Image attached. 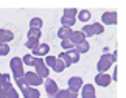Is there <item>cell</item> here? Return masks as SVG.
I'll return each mask as SVG.
<instances>
[{"instance_id": "6da1fadb", "label": "cell", "mask_w": 126, "mask_h": 98, "mask_svg": "<svg viewBox=\"0 0 126 98\" xmlns=\"http://www.w3.org/2000/svg\"><path fill=\"white\" fill-rule=\"evenodd\" d=\"M22 62H25L27 65H34L36 67V73L39 75L41 78H48V67L45 65V62H44L41 58H36L33 55H25L23 56Z\"/></svg>"}, {"instance_id": "7a4b0ae2", "label": "cell", "mask_w": 126, "mask_h": 98, "mask_svg": "<svg viewBox=\"0 0 126 98\" xmlns=\"http://www.w3.org/2000/svg\"><path fill=\"white\" fill-rule=\"evenodd\" d=\"M0 98H19L17 90L9 82V76L0 73Z\"/></svg>"}, {"instance_id": "3957f363", "label": "cell", "mask_w": 126, "mask_h": 98, "mask_svg": "<svg viewBox=\"0 0 126 98\" xmlns=\"http://www.w3.org/2000/svg\"><path fill=\"white\" fill-rule=\"evenodd\" d=\"M117 55H118V51L115 50L112 55H103L100 58V61H98V64H96V70H98V73H104L106 70H109V67L114 64L115 61H117Z\"/></svg>"}, {"instance_id": "277c9868", "label": "cell", "mask_w": 126, "mask_h": 98, "mask_svg": "<svg viewBox=\"0 0 126 98\" xmlns=\"http://www.w3.org/2000/svg\"><path fill=\"white\" fill-rule=\"evenodd\" d=\"M16 84L20 87L22 94L25 98H41V92L36 89V87H31L27 84L25 78H19V80H16Z\"/></svg>"}, {"instance_id": "5b68a950", "label": "cell", "mask_w": 126, "mask_h": 98, "mask_svg": "<svg viewBox=\"0 0 126 98\" xmlns=\"http://www.w3.org/2000/svg\"><path fill=\"white\" fill-rule=\"evenodd\" d=\"M58 59H61L62 62H64L65 67H70V65H73V64H76V62L79 61V55H78L75 50H69V51L59 53Z\"/></svg>"}, {"instance_id": "8992f818", "label": "cell", "mask_w": 126, "mask_h": 98, "mask_svg": "<svg viewBox=\"0 0 126 98\" xmlns=\"http://www.w3.org/2000/svg\"><path fill=\"white\" fill-rule=\"evenodd\" d=\"M9 67H11V72H13L14 80L23 78L25 72H23V62H22L20 58H13V59L9 61Z\"/></svg>"}, {"instance_id": "52a82bcc", "label": "cell", "mask_w": 126, "mask_h": 98, "mask_svg": "<svg viewBox=\"0 0 126 98\" xmlns=\"http://www.w3.org/2000/svg\"><path fill=\"white\" fill-rule=\"evenodd\" d=\"M78 11L75 8H67L64 9V14H62V19H61V23L64 28H70L72 25H75V17Z\"/></svg>"}, {"instance_id": "ba28073f", "label": "cell", "mask_w": 126, "mask_h": 98, "mask_svg": "<svg viewBox=\"0 0 126 98\" xmlns=\"http://www.w3.org/2000/svg\"><path fill=\"white\" fill-rule=\"evenodd\" d=\"M104 31V27L101 25V23H90V25H84L83 30H81V33L84 34V36H95V34H101Z\"/></svg>"}, {"instance_id": "9c48e42d", "label": "cell", "mask_w": 126, "mask_h": 98, "mask_svg": "<svg viewBox=\"0 0 126 98\" xmlns=\"http://www.w3.org/2000/svg\"><path fill=\"white\" fill-rule=\"evenodd\" d=\"M45 92H47V95L50 98H56V94L59 92V89H58L55 80H51V78H45Z\"/></svg>"}, {"instance_id": "30bf717a", "label": "cell", "mask_w": 126, "mask_h": 98, "mask_svg": "<svg viewBox=\"0 0 126 98\" xmlns=\"http://www.w3.org/2000/svg\"><path fill=\"white\" fill-rule=\"evenodd\" d=\"M23 78H25L28 86H41L42 84V78L37 75L36 72H25Z\"/></svg>"}, {"instance_id": "8fae6325", "label": "cell", "mask_w": 126, "mask_h": 98, "mask_svg": "<svg viewBox=\"0 0 126 98\" xmlns=\"http://www.w3.org/2000/svg\"><path fill=\"white\" fill-rule=\"evenodd\" d=\"M83 78L81 76H72L70 80H69V90L70 92H73V94H78L79 89L83 87Z\"/></svg>"}, {"instance_id": "7c38bea8", "label": "cell", "mask_w": 126, "mask_h": 98, "mask_svg": "<svg viewBox=\"0 0 126 98\" xmlns=\"http://www.w3.org/2000/svg\"><path fill=\"white\" fill-rule=\"evenodd\" d=\"M101 22L106 25H115L117 23V13L115 11H106L101 16Z\"/></svg>"}, {"instance_id": "4fadbf2b", "label": "cell", "mask_w": 126, "mask_h": 98, "mask_svg": "<svg viewBox=\"0 0 126 98\" xmlns=\"http://www.w3.org/2000/svg\"><path fill=\"white\" fill-rule=\"evenodd\" d=\"M110 76L108 75V73H98V75L95 76V82L98 86H101V87H108L109 84H110Z\"/></svg>"}, {"instance_id": "5bb4252c", "label": "cell", "mask_w": 126, "mask_h": 98, "mask_svg": "<svg viewBox=\"0 0 126 98\" xmlns=\"http://www.w3.org/2000/svg\"><path fill=\"white\" fill-rule=\"evenodd\" d=\"M69 41L76 47V45H79V44H83V42L86 41V36H84L81 31H75V33H72V36H70Z\"/></svg>"}, {"instance_id": "9a60e30c", "label": "cell", "mask_w": 126, "mask_h": 98, "mask_svg": "<svg viewBox=\"0 0 126 98\" xmlns=\"http://www.w3.org/2000/svg\"><path fill=\"white\" fill-rule=\"evenodd\" d=\"M83 98H96L95 97V89L92 84H83Z\"/></svg>"}, {"instance_id": "2e32d148", "label": "cell", "mask_w": 126, "mask_h": 98, "mask_svg": "<svg viewBox=\"0 0 126 98\" xmlns=\"http://www.w3.org/2000/svg\"><path fill=\"white\" fill-rule=\"evenodd\" d=\"M48 51H50V47H48L47 44H41L37 48L33 50V56L39 58V56H44V55H48Z\"/></svg>"}, {"instance_id": "e0dca14e", "label": "cell", "mask_w": 126, "mask_h": 98, "mask_svg": "<svg viewBox=\"0 0 126 98\" xmlns=\"http://www.w3.org/2000/svg\"><path fill=\"white\" fill-rule=\"evenodd\" d=\"M13 37H14L13 31L5 30V28H2V30H0V42H2V44H6V42H9V41H13Z\"/></svg>"}, {"instance_id": "ac0fdd59", "label": "cell", "mask_w": 126, "mask_h": 98, "mask_svg": "<svg viewBox=\"0 0 126 98\" xmlns=\"http://www.w3.org/2000/svg\"><path fill=\"white\" fill-rule=\"evenodd\" d=\"M72 33H73V31H72L70 28H64V27H61V28H59V31H58V36H59L61 41H65V39H70Z\"/></svg>"}, {"instance_id": "d6986e66", "label": "cell", "mask_w": 126, "mask_h": 98, "mask_svg": "<svg viewBox=\"0 0 126 98\" xmlns=\"http://www.w3.org/2000/svg\"><path fill=\"white\" fill-rule=\"evenodd\" d=\"M56 98H78V94H73L69 89L67 90H59L56 94Z\"/></svg>"}, {"instance_id": "ffe728a7", "label": "cell", "mask_w": 126, "mask_h": 98, "mask_svg": "<svg viewBox=\"0 0 126 98\" xmlns=\"http://www.w3.org/2000/svg\"><path fill=\"white\" fill-rule=\"evenodd\" d=\"M89 48H90L89 42H87V41H84L83 44H79V45H76V47L73 48V50H75L76 53H78V55H81V53H87V51H89Z\"/></svg>"}, {"instance_id": "44dd1931", "label": "cell", "mask_w": 126, "mask_h": 98, "mask_svg": "<svg viewBox=\"0 0 126 98\" xmlns=\"http://www.w3.org/2000/svg\"><path fill=\"white\" fill-rule=\"evenodd\" d=\"M42 33L41 30H36V28H30L28 30V39H41Z\"/></svg>"}, {"instance_id": "7402d4cb", "label": "cell", "mask_w": 126, "mask_h": 98, "mask_svg": "<svg viewBox=\"0 0 126 98\" xmlns=\"http://www.w3.org/2000/svg\"><path fill=\"white\" fill-rule=\"evenodd\" d=\"M42 27V19L39 17H33L30 20V28H36V30H41Z\"/></svg>"}, {"instance_id": "603a6c76", "label": "cell", "mask_w": 126, "mask_h": 98, "mask_svg": "<svg viewBox=\"0 0 126 98\" xmlns=\"http://www.w3.org/2000/svg\"><path fill=\"white\" fill-rule=\"evenodd\" d=\"M90 16H92V14H90V11H87V9H83V11L78 13V19L81 22H87L90 19Z\"/></svg>"}, {"instance_id": "cb8c5ba5", "label": "cell", "mask_w": 126, "mask_h": 98, "mask_svg": "<svg viewBox=\"0 0 126 98\" xmlns=\"http://www.w3.org/2000/svg\"><path fill=\"white\" fill-rule=\"evenodd\" d=\"M25 45H27V48H31V50H34V48H37L41 44H39V39H28Z\"/></svg>"}, {"instance_id": "d4e9b609", "label": "cell", "mask_w": 126, "mask_h": 98, "mask_svg": "<svg viewBox=\"0 0 126 98\" xmlns=\"http://www.w3.org/2000/svg\"><path fill=\"white\" fill-rule=\"evenodd\" d=\"M64 68H65V64H64L61 59H58V58H56V62H55V67H53V70L58 72V73H61Z\"/></svg>"}, {"instance_id": "484cf974", "label": "cell", "mask_w": 126, "mask_h": 98, "mask_svg": "<svg viewBox=\"0 0 126 98\" xmlns=\"http://www.w3.org/2000/svg\"><path fill=\"white\" fill-rule=\"evenodd\" d=\"M8 53H9V47L6 45V44L0 42V56H6Z\"/></svg>"}, {"instance_id": "4316f807", "label": "cell", "mask_w": 126, "mask_h": 98, "mask_svg": "<svg viewBox=\"0 0 126 98\" xmlns=\"http://www.w3.org/2000/svg\"><path fill=\"white\" fill-rule=\"evenodd\" d=\"M62 48H65V51H69V50H73L75 45L69 41V39H65V41H62Z\"/></svg>"}, {"instance_id": "83f0119b", "label": "cell", "mask_w": 126, "mask_h": 98, "mask_svg": "<svg viewBox=\"0 0 126 98\" xmlns=\"http://www.w3.org/2000/svg\"><path fill=\"white\" fill-rule=\"evenodd\" d=\"M44 62H45V65H48V67H55V62H56V58L55 56H47V59L45 61H44Z\"/></svg>"}, {"instance_id": "f1b7e54d", "label": "cell", "mask_w": 126, "mask_h": 98, "mask_svg": "<svg viewBox=\"0 0 126 98\" xmlns=\"http://www.w3.org/2000/svg\"><path fill=\"white\" fill-rule=\"evenodd\" d=\"M117 72H118V68L115 67L114 68V75H112V78H110V80H114V81H117Z\"/></svg>"}]
</instances>
